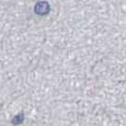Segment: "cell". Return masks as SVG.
Wrapping results in <instances>:
<instances>
[{"mask_svg":"<svg viewBox=\"0 0 126 126\" xmlns=\"http://www.w3.org/2000/svg\"><path fill=\"white\" fill-rule=\"evenodd\" d=\"M50 12V6L47 1H39L34 6V13L39 16L47 15Z\"/></svg>","mask_w":126,"mask_h":126,"instance_id":"1","label":"cell"},{"mask_svg":"<svg viewBox=\"0 0 126 126\" xmlns=\"http://www.w3.org/2000/svg\"><path fill=\"white\" fill-rule=\"evenodd\" d=\"M23 120H24V114L20 113L13 118L12 123H13V125H19V124H21L23 122Z\"/></svg>","mask_w":126,"mask_h":126,"instance_id":"2","label":"cell"}]
</instances>
